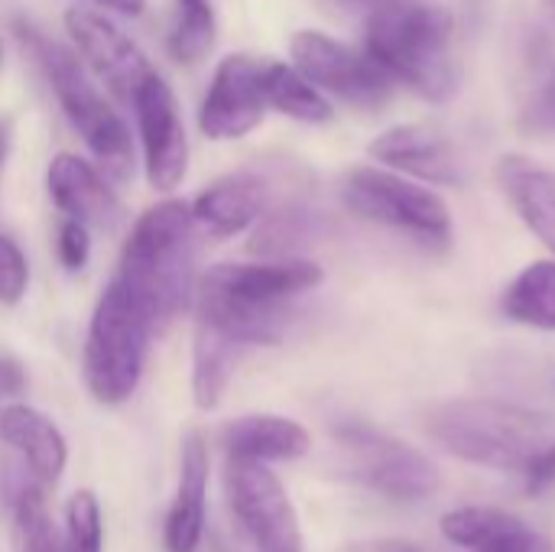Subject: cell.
Instances as JSON below:
<instances>
[{"mask_svg":"<svg viewBox=\"0 0 555 552\" xmlns=\"http://www.w3.org/2000/svg\"><path fill=\"white\" fill-rule=\"evenodd\" d=\"M364 52L393 81L442 104L455 94V20L426 0H390L364 16Z\"/></svg>","mask_w":555,"mask_h":552,"instance_id":"cell-1","label":"cell"},{"mask_svg":"<svg viewBox=\"0 0 555 552\" xmlns=\"http://www.w3.org/2000/svg\"><path fill=\"white\" fill-rule=\"evenodd\" d=\"M195 231L192 205L163 198L133 221L124 241L114 280L150 316L153 329L179 316L195 293Z\"/></svg>","mask_w":555,"mask_h":552,"instance_id":"cell-2","label":"cell"},{"mask_svg":"<svg viewBox=\"0 0 555 552\" xmlns=\"http://www.w3.org/2000/svg\"><path fill=\"white\" fill-rule=\"evenodd\" d=\"M426 436L468 465L524 475L555 446V420L501 400H449L426 413Z\"/></svg>","mask_w":555,"mask_h":552,"instance_id":"cell-3","label":"cell"},{"mask_svg":"<svg viewBox=\"0 0 555 552\" xmlns=\"http://www.w3.org/2000/svg\"><path fill=\"white\" fill-rule=\"evenodd\" d=\"M13 33L20 46L33 55L39 72L46 75L49 88L55 91V101L75 133L88 143L101 169H107L114 179H127L133 169V140L124 124V117L114 111V104L104 98L101 85L91 78V72L81 65V59L65 46L49 39L39 26L16 20Z\"/></svg>","mask_w":555,"mask_h":552,"instance_id":"cell-4","label":"cell"},{"mask_svg":"<svg viewBox=\"0 0 555 552\" xmlns=\"http://www.w3.org/2000/svg\"><path fill=\"white\" fill-rule=\"evenodd\" d=\"M150 335V316L117 280H111L94 303L85 338V384L98 403L120 407L133 397L143 377Z\"/></svg>","mask_w":555,"mask_h":552,"instance_id":"cell-5","label":"cell"},{"mask_svg":"<svg viewBox=\"0 0 555 552\" xmlns=\"http://www.w3.org/2000/svg\"><path fill=\"white\" fill-rule=\"evenodd\" d=\"M341 202L351 215L410 234L429 247L452 241L449 205L426 185L377 166H358L341 182Z\"/></svg>","mask_w":555,"mask_h":552,"instance_id":"cell-6","label":"cell"},{"mask_svg":"<svg viewBox=\"0 0 555 552\" xmlns=\"http://www.w3.org/2000/svg\"><path fill=\"white\" fill-rule=\"evenodd\" d=\"M335 439L348 455V475L390 501H426L442 488V472L420 449L380 429L348 423Z\"/></svg>","mask_w":555,"mask_h":552,"instance_id":"cell-7","label":"cell"},{"mask_svg":"<svg viewBox=\"0 0 555 552\" xmlns=\"http://www.w3.org/2000/svg\"><path fill=\"white\" fill-rule=\"evenodd\" d=\"M293 65L328 98L351 107L374 111L390 101L393 81L371 62L364 49H354L322 29H299L289 39Z\"/></svg>","mask_w":555,"mask_h":552,"instance_id":"cell-8","label":"cell"},{"mask_svg":"<svg viewBox=\"0 0 555 552\" xmlns=\"http://www.w3.org/2000/svg\"><path fill=\"white\" fill-rule=\"evenodd\" d=\"M228 504L254 543L257 552H302L299 514L276 478L263 462L228 459Z\"/></svg>","mask_w":555,"mask_h":552,"instance_id":"cell-9","label":"cell"},{"mask_svg":"<svg viewBox=\"0 0 555 552\" xmlns=\"http://www.w3.org/2000/svg\"><path fill=\"white\" fill-rule=\"evenodd\" d=\"M65 36L75 55L81 59V65L91 72V78L120 101L133 104L143 81L156 72L146 52L98 7H88V3L68 7Z\"/></svg>","mask_w":555,"mask_h":552,"instance_id":"cell-10","label":"cell"},{"mask_svg":"<svg viewBox=\"0 0 555 552\" xmlns=\"http://www.w3.org/2000/svg\"><path fill=\"white\" fill-rule=\"evenodd\" d=\"M133 114L143 146L146 182L156 192H172L189 172V137L179 98L159 72H153L137 91Z\"/></svg>","mask_w":555,"mask_h":552,"instance_id":"cell-11","label":"cell"},{"mask_svg":"<svg viewBox=\"0 0 555 552\" xmlns=\"http://www.w3.org/2000/svg\"><path fill=\"white\" fill-rule=\"evenodd\" d=\"M267 111L263 59L250 52H231L211 75L198 107V130L208 140H241L263 124Z\"/></svg>","mask_w":555,"mask_h":552,"instance_id":"cell-12","label":"cell"},{"mask_svg":"<svg viewBox=\"0 0 555 552\" xmlns=\"http://www.w3.org/2000/svg\"><path fill=\"white\" fill-rule=\"evenodd\" d=\"M325 280L322 267L306 257L289 260H257V264H218L202 283L221 296L254 306V309H283L289 299L315 290Z\"/></svg>","mask_w":555,"mask_h":552,"instance_id":"cell-13","label":"cell"},{"mask_svg":"<svg viewBox=\"0 0 555 552\" xmlns=\"http://www.w3.org/2000/svg\"><path fill=\"white\" fill-rule=\"evenodd\" d=\"M371 159H377L387 169H397L403 176L436 182V185H462L465 182V163L449 140L446 130L433 124H400L384 130L367 146Z\"/></svg>","mask_w":555,"mask_h":552,"instance_id":"cell-14","label":"cell"},{"mask_svg":"<svg viewBox=\"0 0 555 552\" xmlns=\"http://www.w3.org/2000/svg\"><path fill=\"white\" fill-rule=\"evenodd\" d=\"M46 189L55 208L85 228H114L120 221V202L101 169L75 153H59L49 163Z\"/></svg>","mask_w":555,"mask_h":552,"instance_id":"cell-15","label":"cell"},{"mask_svg":"<svg viewBox=\"0 0 555 552\" xmlns=\"http://www.w3.org/2000/svg\"><path fill=\"white\" fill-rule=\"evenodd\" d=\"M208 472L211 455L202 433H189L182 442V472L179 491L166 514L163 543L166 552H195L205 534V511H208Z\"/></svg>","mask_w":555,"mask_h":552,"instance_id":"cell-16","label":"cell"},{"mask_svg":"<svg viewBox=\"0 0 555 552\" xmlns=\"http://www.w3.org/2000/svg\"><path fill=\"white\" fill-rule=\"evenodd\" d=\"M267 215V185L250 172H231L205 185L192 202V218L215 238H234Z\"/></svg>","mask_w":555,"mask_h":552,"instance_id":"cell-17","label":"cell"},{"mask_svg":"<svg viewBox=\"0 0 555 552\" xmlns=\"http://www.w3.org/2000/svg\"><path fill=\"white\" fill-rule=\"evenodd\" d=\"M494 176L524 224L555 254V169L511 153L498 159Z\"/></svg>","mask_w":555,"mask_h":552,"instance_id":"cell-18","label":"cell"},{"mask_svg":"<svg viewBox=\"0 0 555 552\" xmlns=\"http://www.w3.org/2000/svg\"><path fill=\"white\" fill-rule=\"evenodd\" d=\"M228 446V459H244V462H293L309 455L312 436L306 426L286 416L273 413H254L241 416L224 426L221 433Z\"/></svg>","mask_w":555,"mask_h":552,"instance_id":"cell-19","label":"cell"},{"mask_svg":"<svg viewBox=\"0 0 555 552\" xmlns=\"http://www.w3.org/2000/svg\"><path fill=\"white\" fill-rule=\"evenodd\" d=\"M0 439L26 459L29 472L42 485H55L62 478L65 462H68L65 436L36 407H26V403L7 407L0 413Z\"/></svg>","mask_w":555,"mask_h":552,"instance_id":"cell-20","label":"cell"},{"mask_svg":"<svg viewBox=\"0 0 555 552\" xmlns=\"http://www.w3.org/2000/svg\"><path fill=\"white\" fill-rule=\"evenodd\" d=\"M263 94H267V107L299 124H328L335 117L332 101L293 62L263 59Z\"/></svg>","mask_w":555,"mask_h":552,"instance_id":"cell-21","label":"cell"},{"mask_svg":"<svg viewBox=\"0 0 555 552\" xmlns=\"http://www.w3.org/2000/svg\"><path fill=\"white\" fill-rule=\"evenodd\" d=\"M501 309L511 322L555 332V260H533L524 267L504 290Z\"/></svg>","mask_w":555,"mask_h":552,"instance_id":"cell-22","label":"cell"},{"mask_svg":"<svg viewBox=\"0 0 555 552\" xmlns=\"http://www.w3.org/2000/svg\"><path fill=\"white\" fill-rule=\"evenodd\" d=\"M241 348L218 335L208 325H195V348H192V397L198 410H215L221 403V394L231 381L234 361Z\"/></svg>","mask_w":555,"mask_h":552,"instance_id":"cell-23","label":"cell"},{"mask_svg":"<svg viewBox=\"0 0 555 552\" xmlns=\"http://www.w3.org/2000/svg\"><path fill=\"white\" fill-rule=\"evenodd\" d=\"M315 234H319V218L309 208L286 205L276 211H267L254 224L247 251L263 260H289V257H296V251L312 244Z\"/></svg>","mask_w":555,"mask_h":552,"instance_id":"cell-24","label":"cell"},{"mask_svg":"<svg viewBox=\"0 0 555 552\" xmlns=\"http://www.w3.org/2000/svg\"><path fill=\"white\" fill-rule=\"evenodd\" d=\"M218 39V16L211 0H176V16L166 33V49L179 65H198L208 59Z\"/></svg>","mask_w":555,"mask_h":552,"instance_id":"cell-25","label":"cell"},{"mask_svg":"<svg viewBox=\"0 0 555 552\" xmlns=\"http://www.w3.org/2000/svg\"><path fill=\"white\" fill-rule=\"evenodd\" d=\"M520 524H524L520 517L498 511V508H459V511H449L439 527H442L449 543L475 552L498 543L501 537H507Z\"/></svg>","mask_w":555,"mask_h":552,"instance_id":"cell-26","label":"cell"},{"mask_svg":"<svg viewBox=\"0 0 555 552\" xmlns=\"http://www.w3.org/2000/svg\"><path fill=\"white\" fill-rule=\"evenodd\" d=\"M13 552H65L39 488H23L13 504Z\"/></svg>","mask_w":555,"mask_h":552,"instance_id":"cell-27","label":"cell"},{"mask_svg":"<svg viewBox=\"0 0 555 552\" xmlns=\"http://www.w3.org/2000/svg\"><path fill=\"white\" fill-rule=\"evenodd\" d=\"M65 552L104 550V517L91 491H75L65 504Z\"/></svg>","mask_w":555,"mask_h":552,"instance_id":"cell-28","label":"cell"},{"mask_svg":"<svg viewBox=\"0 0 555 552\" xmlns=\"http://www.w3.org/2000/svg\"><path fill=\"white\" fill-rule=\"evenodd\" d=\"M520 130L533 137H555V62L527 94L520 107Z\"/></svg>","mask_w":555,"mask_h":552,"instance_id":"cell-29","label":"cell"},{"mask_svg":"<svg viewBox=\"0 0 555 552\" xmlns=\"http://www.w3.org/2000/svg\"><path fill=\"white\" fill-rule=\"evenodd\" d=\"M26 286H29L26 254L10 234H0V303L16 306L26 296Z\"/></svg>","mask_w":555,"mask_h":552,"instance_id":"cell-30","label":"cell"},{"mask_svg":"<svg viewBox=\"0 0 555 552\" xmlns=\"http://www.w3.org/2000/svg\"><path fill=\"white\" fill-rule=\"evenodd\" d=\"M55 251H59V260L65 270H81L91 257V234L85 224L78 221H62L59 228V241H55Z\"/></svg>","mask_w":555,"mask_h":552,"instance_id":"cell-31","label":"cell"},{"mask_svg":"<svg viewBox=\"0 0 555 552\" xmlns=\"http://www.w3.org/2000/svg\"><path fill=\"white\" fill-rule=\"evenodd\" d=\"M475 552H553V543H550V537H543L530 524H520L517 530H511L498 543H491V547Z\"/></svg>","mask_w":555,"mask_h":552,"instance_id":"cell-32","label":"cell"},{"mask_svg":"<svg viewBox=\"0 0 555 552\" xmlns=\"http://www.w3.org/2000/svg\"><path fill=\"white\" fill-rule=\"evenodd\" d=\"M524 478H527V491H530V495H540V491H546L550 485H555V446H550V449L524 472Z\"/></svg>","mask_w":555,"mask_h":552,"instance_id":"cell-33","label":"cell"},{"mask_svg":"<svg viewBox=\"0 0 555 552\" xmlns=\"http://www.w3.org/2000/svg\"><path fill=\"white\" fill-rule=\"evenodd\" d=\"M23 381V368L13 358H0V394H20Z\"/></svg>","mask_w":555,"mask_h":552,"instance_id":"cell-34","label":"cell"},{"mask_svg":"<svg viewBox=\"0 0 555 552\" xmlns=\"http://www.w3.org/2000/svg\"><path fill=\"white\" fill-rule=\"evenodd\" d=\"M91 7L111 10V13H120V16H140L146 10V0H91Z\"/></svg>","mask_w":555,"mask_h":552,"instance_id":"cell-35","label":"cell"},{"mask_svg":"<svg viewBox=\"0 0 555 552\" xmlns=\"http://www.w3.org/2000/svg\"><path fill=\"white\" fill-rule=\"evenodd\" d=\"M341 3H345V7H354V10H361V13L367 16V13H374L377 7L390 3V0H341Z\"/></svg>","mask_w":555,"mask_h":552,"instance_id":"cell-36","label":"cell"},{"mask_svg":"<svg viewBox=\"0 0 555 552\" xmlns=\"http://www.w3.org/2000/svg\"><path fill=\"white\" fill-rule=\"evenodd\" d=\"M7 153H10V124L0 120V169H3V163H7Z\"/></svg>","mask_w":555,"mask_h":552,"instance_id":"cell-37","label":"cell"},{"mask_svg":"<svg viewBox=\"0 0 555 552\" xmlns=\"http://www.w3.org/2000/svg\"><path fill=\"white\" fill-rule=\"evenodd\" d=\"M377 552H420L413 543H403V540H387V543H380Z\"/></svg>","mask_w":555,"mask_h":552,"instance_id":"cell-38","label":"cell"},{"mask_svg":"<svg viewBox=\"0 0 555 552\" xmlns=\"http://www.w3.org/2000/svg\"><path fill=\"white\" fill-rule=\"evenodd\" d=\"M0 65H3V42H0Z\"/></svg>","mask_w":555,"mask_h":552,"instance_id":"cell-39","label":"cell"}]
</instances>
